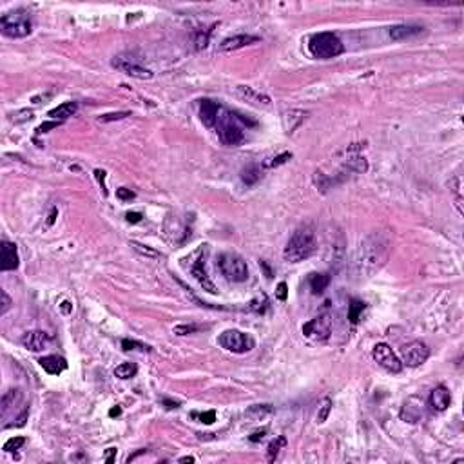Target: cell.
I'll list each match as a JSON object with an SVG mask.
<instances>
[{
	"mask_svg": "<svg viewBox=\"0 0 464 464\" xmlns=\"http://www.w3.org/2000/svg\"><path fill=\"white\" fill-rule=\"evenodd\" d=\"M287 294H289V292H287V283L281 281V283L278 285V290H276V298L281 300V301H285L287 300Z\"/></svg>",
	"mask_w": 464,
	"mask_h": 464,
	"instance_id": "cell-42",
	"label": "cell"
},
{
	"mask_svg": "<svg viewBox=\"0 0 464 464\" xmlns=\"http://www.w3.org/2000/svg\"><path fill=\"white\" fill-rule=\"evenodd\" d=\"M55 218H56V209H53V210H51V214H49V220H47V225L55 223Z\"/></svg>",
	"mask_w": 464,
	"mask_h": 464,
	"instance_id": "cell-49",
	"label": "cell"
},
{
	"mask_svg": "<svg viewBox=\"0 0 464 464\" xmlns=\"http://www.w3.org/2000/svg\"><path fill=\"white\" fill-rule=\"evenodd\" d=\"M305 116H307V113H305V111H300V109L287 111V113H285V116H283L285 131H287V133H294V131L301 125V122L305 120Z\"/></svg>",
	"mask_w": 464,
	"mask_h": 464,
	"instance_id": "cell-20",
	"label": "cell"
},
{
	"mask_svg": "<svg viewBox=\"0 0 464 464\" xmlns=\"http://www.w3.org/2000/svg\"><path fill=\"white\" fill-rule=\"evenodd\" d=\"M122 346H124V350H147L149 346H145V344L138 343V341H131V339H124L122 341Z\"/></svg>",
	"mask_w": 464,
	"mask_h": 464,
	"instance_id": "cell-35",
	"label": "cell"
},
{
	"mask_svg": "<svg viewBox=\"0 0 464 464\" xmlns=\"http://www.w3.org/2000/svg\"><path fill=\"white\" fill-rule=\"evenodd\" d=\"M285 444H287L285 437H276V439L269 444V448H267V461H269V463H274L276 457L280 455V450L283 448Z\"/></svg>",
	"mask_w": 464,
	"mask_h": 464,
	"instance_id": "cell-27",
	"label": "cell"
},
{
	"mask_svg": "<svg viewBox=\"0 0 464 464\" xmlns=\"http://www.w3.org/2000/svg\"><path fill=\"white\" fill-rule=\"evenodd\" d=\"M256 42H260V36H254V35H234V36L225 38V40L221 42V44H220V51H236V49H241V47H245V45L256 44Z\"/></svg>",
	"mask_w": 464,
	"mask_h": 464,
	"instance_id": "cell-17",
	"label": "cell"
},
{
	"mask_svg": "<svg viewBox=\"0 0 464 464\" xmlns=\"http://www.w3.org/2000/svg\"><path fill=\"white\" fill-rule=\"evenodd\" d=\"M190 274L194 276V280L198 281V283L203 287V290H207L209 294H216V287L214 283L210 281L209 274H207V249H205L203 254L196 260V263L192 265V269H190Z\"/></svg>",
	"mask_w": 464,
	"mask_h": 464,
	"instance_id": "cell-12",
	"label": "cell"
},
{
	"mask_svg": "<svg viewBox=\"0 0 464 464\" xmlns=\"http://www.w3.org/2000/svg\"><path fill=\"white\" fill-rule=\"evenodd\" d=\"M196 330H198V326H194V324H180V326H174V334L187 335V334L196 332Z\"/></svg>",
	"mask_w": 464,
	"mask_h": 464,
	"instance_id": "cell-36",
	"label": "cell"
},
{
	"mask_svg": "<svg viewBox=\"0 0 464 464\" xmlns=\"http://www.w3.org/2000/svg\"><path fill=\"white\" fill-rule=\"evenodd\" d=\"M330 332H332V317H330V314H321L303 324V334L314 341L328 339Z\"/></svg>",
	"mask_w": 464,
	"mask_h": 464,
	"instance_id": "cell-11",
	"label": "cell"
},
{
	"mask_svg": "<svg viewBox=\"0 0 464 464\" xmlns=\"http://www.w3.org/2000/svg\"><path fill=\"white\" fill-rule=\"evenodd\" d=\"M192 417H198L205 424H212L216 421V412L210 410V412H203V414H192Z\"/></svg>",
	"mask_w": 464,
	"mask_h": 464,
	"instance_id": "cell-34",
	"label": "cell"
},
{
	"mask_svg": "<svg viewBox=\"0 0 464 464\" xmlns=\"http://www.w3.org/2000/svg\"><path fill=\"white\" fill-rule=\"evenodd\" d=\"M392 252V238L386 230H372L364 236L355 252V272L361 278H372L383 269Z\"/></svg>",
	"mask_w": 464,
	"mask_h": 464,
	"instance_id": "cell-1",
	"label": "cell"
},
{
	"mask_svg": "<svg viewBox=\"0 0 464 464\" xmlns=\"http://www.w3.org/2000/svg\"><path fill=\"white\" fill-rule=\"evenodd\" d=\"M95 176H96V180L100 181L102 189H104V194H107V189H105V183H104V180H105V170L96 169V170H95Z\"/></svg>",
	"mask_w": 464,
	"mask_h": 464,
	"instance_id": "cell-44",
	"label": "cell"
},
{
	"mask_svg": "<svg viewBox=\"0 0 464 464\" xmlns=\"http://www.w3.org/2000/svg\"><path fill=\"white\" fill-rule=\"evenodd\" d=\"M221 105L212 100H201L200 102V120L205 127H216V122L221 115Z\"/></svg>",
	"mask_w": 464,
	"mask_h": 464,
	"instance_id": "cell-15",
	"label": "cell"
},
{
	"mask_svg": "<svg viewBox=\"0 0 464 464\" xmlns=\"http://www.w3.org/2000/svg\"><path fill=\"white\" fill-rule=\"evenodd\" d=\"M60 309H62V312H64V314H69V312H71V303H69V301H64V303L60 305Z\"/></svg>",
	"mask_w": 464,
	"mask_h": 464,
	"instance_id": "cell-48",
	"label": "cell"
},
{
	"mask_svg": "<svg viewBox=\"0 0 464 464\" xmlns=\"http://www.w3.org/2000/svg\"><path fill=\"white\" fill-rule=\"evenodd\" d=\"M38 363H40L42 368L51 375H58L67 368V361H65L64 357H60V355H45V357H42Z\"/></svg>",
	"mask_w": 464,
	"mask_h": 464,
	"instance_id": "cell-19",
	"label": "cell"
},
{
	"mask_svg": "<svg viewBox=\"0 0 464 464\" xmlns=\"http://www.w3.org/2000/svg\"><path fill=\"white\" fill-rule=\"evenodd\" d=\"M142 218H144V216H142L140 212H127V214H125V220L129 221V223H140Z\"/></svg>",
	"mask_w": 464,
	"mask_h": 464,
	"instance_id": "cell-43",
	"label": "cell"
},
{
	"mask_svg": "<svg viewBox=\"0 0 464 464\" xmlns=\"http://www.w3.org/2000/svg\"><path fill=\"white\" fill-rule=\"evenodd\" d=\"M127 116H131V113H129V111H118V113H107V115H102L100 118H98V122H102V124H107V122L124 120V118H127Z\"/></svg>",
	"mask_w": 464,
	"mask_h": 464,
	"instance_id": "cell-31",
	"label": "cell"
},
{
	"mask_svg": "<svg viewBox=\"0 0 464 464\" xmlns=\"http://www.w3.org/2000/svg\"><path fill=\"white\" fill-rule=\"evenodd\" d=\"M51 341V335L45 334V332H42V330H31V332H25L24 335H22V346L24 348H27L29 352H42V350L49 344Z\"/></svg>",
	"mask_w": 464,
	"mask_h": 464,
	"instance_id": "cell-14",
	"label": "cell"
},
{
	"mask_svg": "<svg viewBox=\"0 0 464 464\" xmlns=\"http://www.w3.org/2000/svg\"><path fill=\"white\" fill-rule=\"evenodd\" d=\"M372 357L381 368H384L390 374H399L403 370V361L397 357L394 350L390 348L386 343H377L372 350Z\"/></svg>",
	"mask_w": 464,
	"mask_h": 464,
	"instance_id": "cell-9",
	"label": "cell"
},
{
	"mask_svg": "<svg viewBox=\"0 0 464 464\" xmlns=\"http://www.w3.org/2000/svg\"><path fill=\"white\" fill-rule=\"evenodd\" d=\"M78 111V105H76V102H65V104L58 105V107H55V109L49 111V116L53 118V120H65V118H69V116H73Z\"/></svg>",
	"mask_w": 464,
	"mask_h": 464,
	"instance_id": "cell-22",
	"label": "cell"
},
{
	"mask_svg": "<svg viewBox=\"0 0 464 464\" xmlns=\"http://www.w3.org/2000/svg\"><path fill=\"white\" fill-rule=\"evenodd\" d=\"M131 247L136 250V252H140L142 256H145V258H160V252L155 249H151V247H147V245H142V243H136V241H131Z\"/></svg>",
	"mask_w": 464,
	"mask_h": 464,
	"instance_id": "cell-30",
	"label": "cell"
},
{
	"mask_svg": "<svg viewBox=\"0 0 464 464\" xmlns=\"http://www.w3.org/2000/svg\"><path fill=\"white\" fill-rule=\"evenodd\" d=\"M136 372H138V368L135 363H122L115 368V375L118 379H131L136 375Z\"/></svg>",
	"mask_w": 464,
	"mask_h": 464,
	"instance_id": "cell-26",
	"label": "cell"
},
{
	"mask_svg": "<svg viewBox=\"0 0 464 464\" xmlns=\"http://www.w3.org/2000/svg\"><path fill=\"white\" fill-rule=\"evenodd\" d=\"M272 412V406L270 404H254L252 408L247 412L249 415H256V419H260V417H263V415L270 414Z\"/></svg>",
	"mask_w": 464,
	"mask_h": 464,
	"instance_id": "cell-32",
	"label": "cell"
},
{
	"mask_svg": "<svg viewBox=\"0 0 464 464\" xmlns=\"http://www.w3.org/2000/svg\"><path fill=\"white\" fill-rule=\"evenodd\" d=\"M421 31H423V27L421 25H415V24H397V25H392L388 29V35L392 40H406V38H412V36L419 35Z\"/></svg>",
	"mask_w": 464,
	"mask_h": 464,
	"instance_id": "cell-18",
	"label": "cell"
},
{
	"mask_svg": "<svg viewBox=\"0 0 464 464\" xmlns=\"http://www.w3.org/2000/svg\"><path fill=\"white\" fill-rule=\"evenodd\" d=\"M18 250H16V245L11 243L7 240H2L0 243V270H15L18 269Z\"/></svg>",
	"mask_w": 464,
	"mask_h": 464,
	"instance_id": "cell-13",
	"label": "cell"
},
{
	"mask_svg": "<svg viewBox=\"0 0 464 464\" xmlns=\"http://www.w3.org/2000/svg\"><path fill=\"white\" fill-rule=\"evenodd\" d=\"M216 267L221 272L227 281L232 283H243L249 280V267L247 261L241 256L234 254V252H221L216 258Z\"/></svg>",
	"mask_w": 464,
	"mask_h": 464,
	"instance_id": "cell-5",
	"label": "cell"
},
{
	"mask_svg": "<svg viewBox=\"0 0 464 464\" xmlns=\"http://www.w3.org/2000/svg\"><path fill=\"white\" fill-rule=\"evenodd\" d=\"M31 27H33L31 16L24 9L5 13L0 18V31L7 38H25L31 33Z\"/></svg>",
	"mask_w": 464,
	"mask_h": 464,
	"instance_id": "cell-6",
	"label": "cell"
},
{
	"mask_svg": "<svg viewBox=\"0 0 464 464\" xmlns=\"http://www.w3.org/2000/svg\"><path fill=\"white\" fill-rule=\"evenodd\" d=\"M120 414H122V410L118 408V406H116V408H113V410H111V412H109V415H111V417H115V415H120Z\"/></svg>",
	"mask_w": 464,
	"mask_h": 464,
	"instance_id": "cell-50",
	"label": "cell"
},
{
	"mask_svg": "<svg viewBox=\"0 0 464 464\" xmlns=\"http://www.w3.org/2000/svg\"><path fill=\"white\" fill-rule=\"evenodd\" d=\"M401 357H403V364L417 368V366L426 363V359L430 357L428 344L423 343V341H412V343L403 344L401 346Z\"/></svg>",
	"mask_w": 464,
	"mask_h": 464,
	"instance_id": "cell-10",
	"label": "cell"
},
{
	"mask_svg": "<svg viewBox=\"0 0 464 464\" xmlns=\"http://www.w3.org/2000/svg\"><path fill=\"white\" fill-rule=\"evenodd\" d=\"M332 399L330 397H324L323 401H321L319 404V410H317V415H315V421H317V424H323L324 421L328 419L330 412H332Z\"/></svg>",
	"mask_w": 464,
	"mask_h": 464,
	"instance_id": "cell-29",
	"label": "cell"
},
{
	"mask_svg": "<svg viewBox=\"0 0 464 464\" xmlns=\"http://www.w3.org/2000/svg\"><path fill=\"white\" fill-rule=\"evenodd\" d=\"M216 131L223 145L236 147L245 140V129L243 122H241L238 113H230V111H221L220 118L216 122Z\"/></svg>",
	"mask_w": 464,
	"mask_h": 464,
	"instance_id": "cell-3",
	"label": "cell"
},
{
	"mask_svg": "<svg viewBox=\"0 0 464 464\" xmlns=\"http://www.w3.org/2000/svg\"><path fill=\"white\" fill-rule=\"evenodd\" d=\"M310 289H312V292L314 294H321V292H324V289L330 285V276L328 274H310Z\"/></svg>",
	"mask_w": 464,
	"mask_h": 464,
	"instance_id": "cell-25",
	"label": "cell"
},
{
	"mask_svg": "<svg viewBox=\"0 0 464 464\" xmlns=\"http://www.w3.org/2000/svg\"><path fill=\"white\" fill-rule=\"evenodd\" d=\"M238 93L243 96L247 102H252V104H263V105H270V98L267 95H261V93H256L252 87H238Z\"/></svg>",
	"mask_w": 464,
	"mask_h": 464,
	"instance_id": "cell-23",
	"label": "cell"
},
{
	"mask_svg": "<svg viewBox=\"0 0 464 464\" xmlns=\"http://www.w3.org/2000/svg\"><path fill=\"white\" fill-rule=\"evenodd\" d=\"M20 399H22V392H20V390H16V388L7 390V392L4 394V397H2V415L7 414V410H9V408L16 406V404L20 403Z\"/></svg>",
	"mask_w": 464,
	"mask_h": 464,
	"instance_id": "cell-24",
	"label": "cell"
},
{
	"mask_svg": "<svg viewBox=\"0 0 464 464\" xmlns=\"http://www.w3.org/2000/svg\"><path fill=\"white\" fill-rule=\"evenodd\" d=\"M58 125H60V122H58V120L44 122L42 125H38V129H36V133H38V135H44V133H49V129H55V127H58Z\"/></svg>",
	"mask_w": 464,
	"mask_h": 464,
	"instance_id": "cell-37",
	"label": "cell"
},
{
	"mask_svg": "<svg viewBox=\"0 0 464 464\" xmlns=\"http://www.w3.org/2000/svg\"><path fill=\"white\" fill-rule=\"evenodd\" d=\"M115 455H116V448H109L107 450V454H105V461H107V463H113Z\"/></svg>",
	"mask_w": 464,
	"mask_h": 464,
	"instance_id": "cell-46",
	"label": "cell"
},
{
	"mask_svg": "<svg viewBox=\"0 0 464 464\" xmlns=\"http://www.w3.org/2000/svg\"><path fill=\"white\" fill-rule=\"evenodd\" d=\"M261 178H263V169L258 163H250L241 170V181L247 187H254Z\"/></svg>",
	"mask_w": 464,
	"mask_h": 464,
	"instance_id": "cell-21",
	"label": "cell"
},
{
	"mask_svg": "<svg viewBox=\"0 0 464 464\" xmlns=\"http://www.w3.org/2000/svg\"><path fill=\"white\" fill-rule=\"evenodd\" d=\"M450 403H452V394H450V390L444 384H439V386H435L432 390V394H430V406L435 412H444L450 406Z\"/></svg>",
	"mask_w": 464,
	"mask_h": 464,
	"instance_id": "cell-16",
	"label": "cell"
},
{
	"mask_svg": "<svg viewBox=\"0 0 464 464\" xmlns=\"http://www.w3.org/2000/svg\"><path fill=\"white\" fill-rule=\"evenodd\" d=\"M180 463H194V457H181Z\"/></svg>",
	"mask_w": 464,
	"mask_h": 464,
	"instance_id": "cell-51",
	"label": "cell"
},
{
	"mask_svg": "<svg viewBox=\"0 0 464 464\" xmlns=\"http://www.w3.org/2000/svg\"><path fill=\"white\" fill-rule=\"evenodd\" d=\"M309 51L314 58L319 60H328V58H335L344 51V45L341 38L334 33H315L309 40Z\"/></svg>",
	"mask_w": 464,
	"mask_h": 464,
	"instance_id": "cell-4",
	"label": "cell"
},
{
	"mask_svg": "<svg viewBox=\"0 0 464 464\" xmlns=\"http://www.w3.org/2000/svg\"><path fill=\"white\" fill-rule=\"evenodd\" d=\"M290 158H292V155H290V153H283V155L276 156V158H274V161L270 163V167H280V165L287 163V161H289Z\"/></svg>",
	"mask_w": 464,
	"mask_h": 464,
	"instance_id": "cell-40",
	"label": "cell"
},
{
	"mask_svg": "<svg viewBox=\"0 0 464 464\" xmlns=\"http://www.w3.org/2000/svg\"><path fill=\"white\" fill-rule=\"evenodd\" d=\"M163 404H165V408L167 410H172V408H178L180 406V403H172V401H169V399H163Z\"/></svg>",
	"mask_w": 464,
	"mask_h": 464,
	"instance_id": "cell-47",
	"label": "cell"
},
{
	"mask_svg": "<svg viewBox=\"0 0 464 464\" xmlns=\"http://www.w3.org/2000/svg\"><path fill=\"white\" fill-rule=\"evenodd\" d=\"M317 249V238L312 225H301L292 232L289 243L283 250V258L289 263H301L309 260Z\"/></svg>",
	"mask_w": 464,
	"mask_h": 464,
	"instance_id": "cell-2",
	"label": "cell"
},
{
	"mask_svg": "<svg viewBox=\"0 0 464 464\" xmlns=\"http://www.w3.org/2000/svg\"><path fill=\"white\" fill-rule=\"evenodd\" d=\"M0 296H2V307H0V315H4L11 307V298L7 296L5 290H0Z\"/></svg>",
	"mask_w": 464,
	"mask_h": 464,
	"instance_id": "cell-38",
	"label": "cell"
},
{
	"mask_svg": "<svg viewBox=\"0 0 464 464\" xmlns=\"http://www.w3.org/2000/svg\"><path fill=\"white\" fill-rule=\"evenodd\" d=\"M218 343L221 348L229 350L232 354H247L256 346L254 337L240 330H225L218 337Z\"/></svg>",
	"mask_w": 464,
	"mask_h": 464,
	"instance_id": "cell-7",
	"label": "cell"
},
{
	"mask_svg": "<svg viewBox=\"0 0 464 464\" xmlns=\"http://www.w3.org/2000/svg\"><path fill=\"white\" fill-rule=\"evenodd\" d=\"M364 307H366V305H364L363 301L352 300V303H350V307H348V319H350V323L355 324L357 321H359V317H361V314H363Z\"/></svg>",
	"mask_w": 464,
	"mask_h": 464,
	"instance_id": "cell-28",
	"label": "cell"
},
{
	"mask_svg": "<svg viewBox=\"0 0 464 464\" xmlns=\"http://www.w3.org/2000/svg\"><path fill=\"white\" fill-rule=\"evenodd\" d=\"M27 417H29V406H27V408H24V412H22V414L16 417V423L9 424V426H24L25 421H27Z\"/></svg>",
	"mask_w": 464,
	"mask_h": 464,
	"instance_id": "cell-41",
	"label": "cell"
},
{
	"mask_svg": "<svg viewBox=\"0 0 464 464\" xmlns=\"http://www.w3.org/2000/svg\"><path fill=\"white\" fill-rule=\"evenodd\" d=\"M113 67H116V69L125 73V75L133 76V78H138V80H151L155 76L153 71L147 69L145 65H142V62L138 58H135L133 55H127V53L116 55L113 58Z\"/></svg>",
	"mask_w": 464,
	"mask_h": 464,
	"instance_id": "cell-8",
	"label": "cell"
},
{
	"mask_svg": "<svg viewBox=\"0 0 464 464\" xmlns=\"http://www.w3.org/2000/svg\"><path fill=\"white\" fill-rule=\"evenodd\" d=\"M265 434H267V428H263L261 432H256V434L250 435V441H252V443H260V441L265 437Z\"/></svg>",
	"mask_w": 464,
	"mask_h": 464,
	"instance_id": "cell-45",
	"label": "cell"
},
{
	"mask_svg": "<svg viewBox=\"0 0 464 464\" xmlns=\"http://www.w3.org/2000/svg\"><path fill=\"white\" fill-rule=\"evenodd\" d=\"M116 196H118L120 200H124V201H127V200L131 201L133 198H135V192H133L131 189H125V187H120V189L116 190Z\"/></svg>",
	"mask_w": 464,
	"mask_h": 464,
	"instance_id": "cell-39",
	"label": "cell"
},
{
	"mask_svg": "<svg viewBox=\"0 0 464 464\" xmlns=\"http://www.w3.org/2000/svg\"><path fill=\"white\" fill-rule=\"evenodd\" d=\"M24 444H25L24 437H11L9 441H5L4 452H16V450H20Z\"/></svg>",
	"mask_w": 464,
	"mask_h": 464,
	"instance_id": "cell-33",
	"label": "cell"
}]
</instances>
